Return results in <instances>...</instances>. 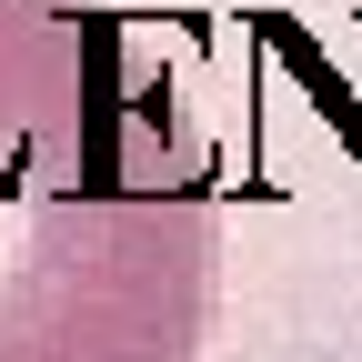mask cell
<instances>
[{
  "mask_svg": "<svg viewBox=\"0 0 362 362\" xmlns=\"http://www.w3.org/2000/svg\"><path fill=\"white\" fill-rule=\"evenodd\" d=\"M211 131L141 21L0 0V362H192Z\"/></svg>",
  "mask_w": 362,
  "mask_h": 362,
  "instance_id": "cell-1",
  "label": "cell"
}]
</instances>
